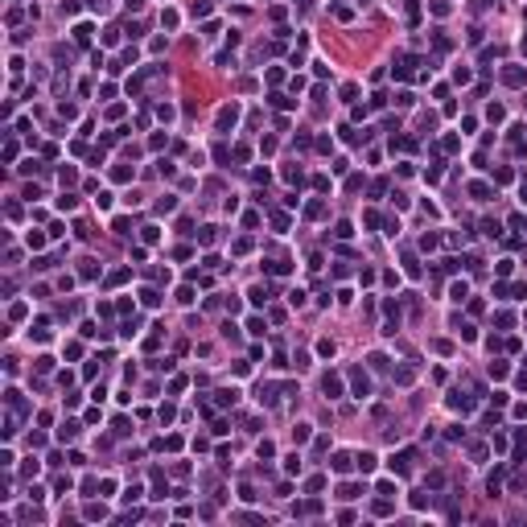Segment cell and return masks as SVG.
Listing matches in <instances>:
<instances>
[{"label":"cell","mask_w":527,"mask_h":527,"mask_svg":"<svg viewBox=\"0 0 527 527\" xmlns=\"http://www.w3.org/2000/svg\"><path fill=\"white\" fill-rule=\"evenodd\" d=\"M354 465H358L362 474H375V465H379V457H375L371 449H362V453H354Z\"/></svg>","instance_id":"cell-6"},{"label":"cell","mask_w":527,"mask_h":527,"mask_svg":"<svg viewBox=\"0 0 527 527\" xmlns=\"http://www.w3.org/2000/svg\"><path fill=\"white\" fill-rule=\"evenodd\" d=\"M284 177H288L292 185H301V169H297V165H288V169H284Z\"/></svg>","instance_id":"cell-40"},{"label":"cell","mask_w":527,"mask_h":527,"mask_svg":"<svg viewBox=\"0 0 527 527\" xmlns=\"http://www.w3.org/2000/svg\"><path fill=\"white\" fill-rule=\"evenodd\" d=\"M268 292H272L268 284H251L247 288V301H251V305H268Z\"/></svg>","instance_id":"cell-8"},{"label":"cell","mask_w":527,"mask_h":527,"mask_svg":"<svg viewBox=\"0 0 527 527\" xmlns=\"http://www.w3.org/2000/svg\"><path fill=\"white\" fill-rule=\"evenodd\" d=\"M321 391H325V400H338V395H342V375L325 371L321 375Z\"/></svg>","instance_id":"cell-3"},{"label":"cell","mask_w":527,"mask_h":527,"mask_svg":"<svg viewBox=\"0 0 527 527\" xmlns=\"http://www.w3.org/2000/svg\"><path fill=\"white\" fill-rule=\"evenodd\" d=\"M494 325H502V330H511V325H515V317H511V313H494Z\"/></svg>","instance_id":"cell-34"},{"label":"cell","mask_w":527,"mask_h":527,"mask_svg":"<svg viewBox=\"0 0 527 527\" xmlns=\"http://www.w3.org/2000/svg\"><path fill=\"white\" fill-rule=\"evenodd\" d=\"M334 470L338 474H350V470H354V457H350V453H334Z\"/></svg>","instance_id":"cell-10"},{"label":"cell","mask_w":527,"mask_h":527,"mask_svg":"<svg viewBox=\"0 0 527 527\" xmlns=\"http://www.w3.org/2000/svg\"><path fill=\"white\" fill-rule=\"evenodd\" d=\"M177 301H181V305H190V301H194V288L181 284V288H177Z\"/></svg>","instance_id":"cell-33"},{"label":"cell","mask_w":527,"mask_h":527,"mask_svg":"<svg viewBox=\"0 0 527 527\" xmlns=\"http://www.w3.org/2000/svg\"><path fill=\"white\" fill-rule=\"evenodd\" d=\"M210 13V0H194V17H206Z\"/></svg>","instance_id":"cell-38"},{"label":"cell","mask_w":527,"mask_h":527,"mask_svg":"<svg viewBox=\"0 0 527 527\" xmlns=\"http://www.w3.org/2000/svg\"><path fill=\"white\" fill-rule=\"evenodd\" d=\"M260 404H276V387L272 383H260Z\"/></svg>","instance_id":"cell-19"},{"label":"cell","mask_w":527,"mask_h":527,"mask_svg":"<svg viewBox=\"0 0 527 527\" xmlns=\"http://www.w3.org/2000/svg\"><path fill=\"white\" fill-rule=\"evenodd\" d=\"M334 350H338V346L330 342V338H321V342H317V354H321V358H334Z\"/></svg>","instance_id":"cell-24"},{"label":"cell","mask_w":527,"mask_h":527,"mask_svg":"<svg viewBox=\"0 0 527 527\" xmlns=\"http://www.w3.org/2000/svg\"><path fill=\"white\" fill-rule=\"evenodd\" d=\"M486 115H490V120H494V124H502V120H507V111H502V103H490V107H486Z\"/></svg>","instance_id":"cell-22"},{"label":"cell","mask_w":527,"mask_h":527,"mask_svg":"<svg viewBox=\"0 0 527 527\" xmlns=\"http://www.w3.org/2000/svg\"><path fill=\"white\" fill-rule=\"evenodd\" d=\"M313 437V424H297V428H292V441H297V445H305Z\"/></svg>","instance_id":"cell-13"},{"label":"cell","mask_w":527,"mask_h":527,"mask_svg":"<svg viewBox=\"0 0 527 527\" xmlns=\"http://www.w3.org/2000/svg\"><path fill=\"white\" fill-rule=\"evenodd\" d=\"M284 470L288 474H301V457H297V453H288V457H284Z\"/></svg>","instance_id":"cell-29"},{"label":"cell","mask_w":527,"mask_h":527,"mask_svg":"<svg viewBox=\"0 0 527 527\" xmlns=\"http://www.w3.org/2000/svg\"><path fill=\"white\" fill-rule=\"evenodd\" d=\"M375 490H379V494H387V498H391V494H400V486H395V482H387V478H383V482L375 486Z\"/></svg>","instance_id":"cell-25"},{"label":"cell","mask_w":527,"mask_h":527,"mask_svg":"<svg viewBox=\"0 0 527 527\" xmlns=\"http://www.w3.org/2000/svg\"><path fill=\"white\" fill-rule=\"evenodd\" d=\"M502 83H507V87H523L527 83V70L523 66H507V70H502Z\"/></svg>","instance_id":"cell-5"},{"label":"cell","mask_w":527,"mask_h":527,"mask_svg":"<svg viewBox=\"0 0 527 527\" xmlns=\"http://www.w3.org/2000/svg\"><path fill=\"white\" fill-rule=\"evenodd\" d=\"M78 437V420H66L62 428H58V441H74Z\"/></svg>","instance_id":"cell-11"},{"label":"cell","mask_w":527,"mask_h":527,"mask_svg":"<svg viewBox=\"0 0 527 527\" xmlns=\"http://www.w3.org/2000/svg\"><path fill=\"white\" fill-rule=\"evenodd\" d=\"M334 235H338V239H350V235H354V227H350V222H338Z\"/></svg>","instance_id":"cell-31"},{"label":"cell","mask_w":527,"mask_h":527,"mask_svg":"<svg viewBox=\"0 0 527 527\" xmlns=\"http://www.w3.org/2000/svg\"><path fill=\"white\" fill-rule=\"evenodd\" d=\"M124 280H128V268H115V272L107 276V284H124Z\"/></svg>","instance_id":"cell-32"},{"label":"cell","mask_w":527,"mask_h":527,"mask_svg":"<svg viewBox=\"0 0 527 527\" xmlns=\"http://www.w3.org/2000/svg\"><path fill=\"white\" fill-rule=\"evenodd\" d=\"M74 41H78V45L91 41V25H87V21H83V25H74Z\"/></svg>","instance_id":"cell-20"},{"label":"cell","mask_w":527,"mask_h":527,"mask_svg":"<svg viewBox=\"0 0 527 527\" xmlns=\"http://www.w3.org/2000/svg\"><path fill=\"white\" fill-rule=\"evenodd\" d=\"M338 498H342V502L358 498V486H354V482H342V486H338Z\"/></svg>","instance_id":"cell-15"},{"label":"cell","mask_w":527,"mask_h":527,"mask_svg":"<svg viewBox=\"0 0 527 527\" xmlns=\"http://www.w3.org/2000/svg\"><path fill=\"white\" fill-rule=\"evenodd\" d=\"M272 227L276 231H288V214H272Z\"/></svg>","instance_id":"cell-42"},{"label":"cell","mask_w":527,"mask_h":527,"mask_svg":"<svg viewBox=\"0 0 527 527\" xmlns=\"http://www.w3.org/2000/svg\"><path fill=\"white\" fill-rule=\"evenodd\" d=\"M111 177H115V181H132V177H136V169H128V165H115V169H111Z\"/></svg>","instance_id":"cell-17"},{"label":"cell","mask_w":527,"mask_h":527,"mask_svg":"<svg viewBox=\"0 0 527 527\" xmlns=\"http://www.w3.org/2000/svg\"><path fill=\"white\" fill-rule=\"evenodd\" d=\"M523 194H527V185H523Z\"/></svg>","instance_id":"cell-45"},{"label":"cell","mask_w":527,"mask_h":527,"mask_svg":"<svg viewBox=\"0 0 527 527\" xmlns=\"http://www.w3.org/2000/svg\"><path fill=\"white\" fill-rule=\"evenodd\" d=\"M449 297H453V301H465V297H470V288H465V280H453V284H449Z\"/></svg>","instance_id":"cell-12"},{"label":"cell","mask_w":527,"mask_h":527,"mask_svg":"<svg viewBox=\"0 0 527 527\" xmlns=\"http://www.w3.org/2000/svg\"><path fill=\"white\" fill-rule=\"evenodd\" d=\"M235 120H239V107H235V103H227V107L218 111V132H227V128H235Z\"/></svg>","instance_id":"cell-4"},{"label":"cell","mask_w":527,"mask_h":527,"mask_svg":"<svg viewBox=\"0 0 527 527\" xmlns=\"http://www.w3.org/2000/svg\"><path fill=\"white\" fill-rule=\"evenodd\" d=\"M214 235H218V227H202V235H198V239H202V243H214Z\"/></svg>","instance_id":"cell-41"},{"label":"cell","mask_w":527,"mask_h":527,"mask_svg":"<svg viewBox=\"0 0 527 527\" xmlns=\"http://www.w3.org/2000/svg\"><path fill=\"white\" fill-rule=\"evenodd\" d=\"M247 334L260 338V334H264V317H247Z\"/></svg>","instance_id":"cell-30"},{"label":"cell","mask_w":527,"mask_h":527,"mask_svg":"<svg viewBox=\"0 0 527 527\" xmlns=\"http://www.w3.org/2000/svg\"><path fill=\"white\" fill-rule=\"evenodd\" d=\"M25 243H29V247H45V235H41V231H29Z\"/></svg>","instance_id":"cell-28"},{"label":"cell","mask_w":527,"mask_h":527,"mask_svg":"<svg viewBox=\"0 0 527 527\" xmlns=\"http://www.w3.org/2000/svg\"><path fill=\"white\" fill-rule=\"evenodd\" d=\"M346 375H350V391H354V400H367V395H371V379H367V371H362V367H350Z\"/></svg>","instance_id":"cell-1"},{"label":"cell","mask_w":527,"mask_h":527,"mask_svg":"<svg viewBox=\"0 0 527 527\" xmlns=\"http://www.w3.org/2000/svg\"><path fill=\"white\" fill-rule=\"evenodd\" d=\"M523 54H527V41H523Z\"/></svg>","instance_id":"cell-44"},{"label":"cell","mask_w":527,"mask_h":527,"mask_svg":"<svg viewBox=\"0 0 527 527\" xmlns=\"http://www.w3.org/2000/svg\"><path fill=\"white\" fill-rule=\"evenodd\" d=\"M83 515H87V519H103V515H107V511H103V502H91V507H87Z\"/></svg>","instance_id":"cell-27"},{"label":"cell","mask_w":527,"mask_h":527,"mask_svg":"<svg viewBox=\"0 0 527 527\" xmlns=\"http://www.w3.org/2000/svg\"><path fill=\"white\" fill-rule=\"evenodd\" d=\"M432 13H437V17H449V0H432Z\"/></svg>","instance_id":"cell-36"},{"label":"cell","mask_w":527,"mask_h":527,"mask_svg":"<svg viewBox=\"0 0 527 527\" xmlns=\"http://www.w3.org/2000/svg\"><path fill=\"white\" fill-rule=\"evenodd\" d=\"M412 461H416V449H404V453H395L387 465H391V474H400V478H404L408 470H412Z\"/></svg>","instance_id":"cell-2"},{"label":"cell","mask_w":527,"mask_h":527,"mask_svg":"<svg viewBox=\"0 0 527 527\" xmlns=\"http://www.w3.org/2000/svg\"><path fill=\"white\" fill-rule=\"evenodd\" d=\"M470 194L478 198V202H486V198H490V185H486V181H474V185H470Z\"/></svg>","instance_id":"cell-18"},{"label":"cell","mask_w":527,"mask_h":527,"mask_svg":"<svg viewBox=\"0 0 527 527\" xmlns=\"http://www.w3.org/2000/svg\"><path fill=\"white\" fill-rule=\"evenodd\" d=\"M395 383H412V367H400V371H395Z\"/></svg>","instance_id":"cell-39"},{"label":"cell","mask_w":527,"mask_h":527,"mask_svg":"<svg viewBox=\"0 0 527 527\" xmlns=\"http://www.w3.org/2000/svg\"><path fill=\"white\" fill-rule=\"evenodd\" d=\"M140 305H144V309H157V305H161V292H157V288H140Z\"/></svg>","instance_id":"cell-9"},{"label":"cell","mask_w":527,"mask_h":527,"mask_svg":"<svg viewBox=\"0 0 527 527\" xmlns=\"http://www.w3.org/2000/svg\"><path fill=\"white\" fill-rule=\"evenodd\" d=\"M214 395H218V404H222V408H227V404H235V400H239V391H235V387H222V391H214Z\"/></svg>","instance_id":"cell-16"},{"label":"cell","mask_w":527,"mask_h":527,"mask_svg":"<svg viewBox=\"0 0 527 527\" xmlns=\"http://www.w3.org/2000/svg\"><path fill=\"white\" fill-rule=\"evenodd\" d=\"M498 486H502V465H494V474L486 478V490H490V494H498Z\"/></svg>","instance_id":"cell-14"},{"label":"cell","mask_w":527,"mask_h":527,"mask_svg":"<svg viewBox=\"0 0 527 527\" xmlns=\"http://www.w3.org/2000/svg\"><path fill=\"white\" fill-rule=\"evenodd\" d=\"M74 206H78L74 194H62V198H58V210H74Z\"/></svg>","instance_id":"cell-26"},{"label":"cell","mask_w":527,"mask_h":527,"mask_svg":"<svg viewBox=\"0 0 527 527\" xmlns=\"http://www.w3.org/2000/svg\"><path fill=\"white\" fill-rule=\"evenodd\" d=\"M115 235H132V222H128V218H115Z\"/></svg>","instance_id":"cell-37"},{"label":"cell","mask_w":527,"mask_h":527,"mask_svg":"<svg viewBox=\"0 0 527 527\" xmlns=\"http://www.w3.org/2000/svg\"><path fill=\"white\" fill-rule=\"evenodd\" d=\"M140 494H144L140 486H128V490H124V502H140Z\"/></svg>","instance_id":"cell-35"},{"label":"cell","mask_w":527,"mask_h":527,"mask_svg":"<svg viewBox=\"0 0 527 527\" xmlns=\"http://www.w3.org/2000/svg\"><path fill=\"white\" fill-rule=\"evenodd\" d=\"M292 4H309V0H292Z\"/></svg>","instance_id":"cell-43"},{"label":"cell","mask_w":527,"mask_h":527,"mask_svg":"<svg viewBox=\"0 0 527 527\" xmlns=\"http://www.w3.org/2000/svg\"><path fill=\"white\" fill-rule=\"evenodd\" d=\"M490 379H507V362H502V358L490 362Z\"/></svg>","instance_id":"cell-21"},{"label":"cell","mask_w":527,"mask_h":527,"mask_svg":"<svg viewBox=\"0 0 527 527\" xmlns=\"http://www.w3.org/2000/svg\"><path fill=\"white\" fill-rule=\"evenodd\" d=\"M449 408H453V412H474V400H470V395H461V391H453L449 395Z\"/></svg>","instance_id":"cell-7"},{"label":"cell","mask_w":527,"mask_h":527,"mask_svg":"<svg viewBox=\"0 0 527 527\" xmlns=\"http://www.w3.org/2000/svg\"><path fill=\"white\" fill-rule=\"evenodd\" d=\"M177 21H181V17L173 13V8H165V13H161V25H165V29H177Z\"/></svg>","instance_id":"cell-23"}]
</instances>
